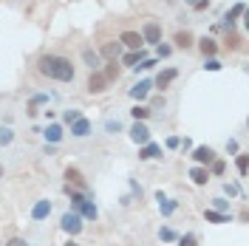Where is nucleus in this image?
Here are the masks:
<instances>
[{"mask_svg":"<svg viewBox=\"0 0 249 246\" xmlns=\"http://www.w3.org/2000/svg\"><path fill=\"white\" fill-rule=\"evenodd\" d=\"M204 9H210V0H198V3H193V12H204Z\"/></svg>","mask_w":249,"mask_h":246,"instance_id":"obj_45","label":"nucleus"},{"mask_svg":"<svg viewBox=\"0 0 249 246\" xmlns=\"http://www.w3.org/2000/svg\"><path fill=\"white\" fill-rule=\"evenodd\" d=\"M184 3H190V6H193V3H198V0H184Z\"/></svg>","mask_w":249,"mask_h":246,"instance_id":"obj_49","label":"nucleus"},{"mask_svg":"<svg viewBox=\"0 0 249 246\" xmlns=\"http://www.w3.org/2000/svg\"><path fill=\"white\" fill-rule=\"evenodd\" d=\"M196 46H198V51L204 54V60L218 54V43L213 40V37H201V40H196Z\"/></svg>","mask_w":249,"mask_h":246,"instance_id":"obj_18","label":"nucleus"},{"mask_svg":"<svg viewBox=\"0 0 249 246\" xmlns=\"http://www.w3.org/2000/svg\"><path fill=\"white\" fill-rule=\"evenodd\" d=\"M77 212H79V218H82V221H96V218H99V210H96V204H93V198L82 201Z\"/></svg>","mask_w":249,"mask_h":246,"instance_id":"obj_16","label":"nucleus"},{"mask_svg":"<svg viewBox=\"0 0 249 246\" xmlns=\"http://www.w3.org/2000/svg\"><path fill=\"white\" fill-rule=\"evenodd\" d=\"M221 190H224V198H235V195H241V187H238V184H230V181L221 187Z\"/></svg>","mask_w":249,"mask_h":246,"instance_id":"obj_38","label":"nucleus"},{"mask_svg":"<svg viewBox=\"0 0 249 246\" xmlns=\"http://www.w3.org/2000/svg\"><path fill=\"white\" fill-rule=\"evenodd\" d=\"M176 210H178V198H161L159 201V212H161V218H170Z\"/></svg>","mask_w":249,"mask_h":246,"instance_id":"obj_24","label":"nucleus"},{"mask_svg":"<svg viewBox=\"0 0 249 246\" xmlns=\"http://www.w3.org/2000/svg\"><path fill=\"white\" fill-rule=\"evenodd\" d=\"M235 167H238V173L247 178V170H249V156L247 153H238L235 156Z\"/></svg>","mask_w":249,"mask_h":246,"instance_id":"obj_30","label":"nucleus"},{"mask_svg":"<svg viewBox=\"0 0 249 246\" xmlns=\"http://www.w3.org/2000/svg\"><path fill=\"white\" fill-rule=\"evenodd\" d=\"M77 119H82V110H77V108L62 110V122H65V124H74Z\"/></svg>","mask_w":249,"mask_h":246,"instance_id":"obj_31","label":"nucleus"},{"mask_svg":"<svg viewBox=\"0 0 249 246\" xmlns=\"http://www.w3.org/2000/svg\"><path fill=\"white\" fill-rule=\"evenodd\" d=\"M6 246H29V244H26L23 238H9V241H6Z\"/></svg>","mask_w":249,"mask_h":246,"instance_id":"obj_46","label":"nucleus"},{"mask_svg":"<svg viewBox=\"0 0 249 246\" xmlns=\"http://www.w3.org/2000/svg\"><path fill=\"white\" fill-rule=\"evenodd\" d=\"M62 246H79V244H77V241H74V238H68V241H65V244H62Z\"/></svg>","mask_w":249,"mask_h":246,"instance_id":"obj_48","label":"nucleus"},{"mask_svg":"<svg viewBox=\"0 0 249 246\" xmlns=\"http://www.w3.org/2000/svg\"><path fill=\"white\" fill-rule=\"evenodd\" d=\"M227 153H232V156L241 153V150H238V139H230V141H227Z\"/></svg>","mask_w":249,"mask_h":246,"instance_id":"obj_42","label":"nucleus"},{"mask_svg":"<svg viewBox=\"0 0 249 246\" xmlns=\"http://www.w3.org/2000/svg\"><path fill=\"white\" fill-rule=\"evenodd\" d=\"M244 15H247V3H235L232 9H230V12L224 15V29H227V31H232L235 20H238V17H244Z\"/></svg>","mask_w":249,"mask_h":246,"instance_id":"obj_14","label":"nucleus"},{"mask_svg":"<svg viewBox=\"0 0 249 246\" xmlns=\"http://www.w3.org/2000/svg\"><path fill=\"white\" fill-rule=\"evenodd\" d=\"M221 68H224V62L218 60V57H207V60H204V71H213V74H215Z\"/></svg>","mask_w":249,"mask_h":246,"instance_id":"obj_33","label":"nucleus"},{"mask_svg":"<svg viewBox=\"0 0 249 246\" xmlns=\"http://www.w3.org/2000/svg\"><path fill=\"white\" fill-rule=\"evenodd\" d=\"M176 238H178V232L173 227H159V241L161 244H176Z\"/></svg>","mask_w":249,"mask_h":246,"instance_id":"obj_27","label":"nucleus"},{"mask_svg":"<svg viewBox=\"0 0 249 246\" xmlns=\"http://www.w3.org/2000/svg\"><path fill=\"white\" fill-rule=\"evenodd\" d=\"M82 62H85L91 71H99V68H102V57H99V51H93V48H82Z\"/></svg>","mask_w":249,"mask_h":246,"instance_id":"obj_17","label":"nucleus"},{"mask_svg":"<svg viewBox=\"0 0 249 246\" xmlns=\"http://www.w3.org/2000/svg\"><path fill=\"white\" fill-rule=\"evenodd\" d=\"M227 48H241V40L235 34H227Z\"/></svg>","mask_w":249,"mask_h":246,"instance_id":"obj_43","label":"nucleus"},{"mask_svg":"<svg viewBox=\"0 0 249 246\" xmlns=\"http://www.w3.org/2000/svg\"><path fill=\"white\" fill-rule=\"evenodd\" d=\"M65 184L79 187V190H88V187H85V178H82V173H79L77 167H65Z\"/></svg>","mask_w":249,"mask_h":246,"instance_id":"obj_20","label":"nucleus"},{"mask_svg":"<svg viewBox=\"0 0 249 246\" xmlns=\"http://www.w3.org/2000/svg\"><path fill=\"white\" fill-rule=\"evenodd\" d=\"M130 116H133V122H147L150 119V108L147 105H133L130 108Z\"/></svg>","mask_w":249,"mask_h":246,"instance_id":"obj_25","label":"nucleus"},{"mask_svg":"<svg viewBox=\"0 0 249 246\" xmlns=\"http://www.w3.org/2000/svg\"><path fill=\"white\" fill-rule=\"evenodd\" d=\"M51 212H54V204L48 198H40V201H34V207H31V221L34 224H43V221L51 218Z\"/></svg>","mask_w":249,"mask_h":246,"instance_id":"obj_4","label":"nucleus"},{"mask_svg":"<svg viewBox=\"0 0 249 246\" xmlns=\"http://www.w3.org/2000/svg\"><path fill=\"white\" fill-rule=\"evenodd\" d=\"M119 130H122V122H119V119H113V116H110L108 122H105V133H108V136H116V133H119Z\"/></svg>","mask_w":249,"mask_h":246,"instance_id":"obj_34","label":"nucleus"},{"mask_svg":"<svg viewBox=\"0 0 249 246\" xmlns=\"http://www.w3.org/2000/svg\"><path fill=\"white\" fill-rule=\"evenodd\" d=\"M156 65V60H142L139 65H136V68H133V71H136V74H139V71H150V68H153Z\"/></svg>","mask_w":249,"mask_h":246,"instance_id":"obj_41","label":"nucleus"},{"mask_svg":"<svg viewBox=\"0 0 249 246\" xmlns=\"http://www.w3.org/2000/svg\"><path fill=\"white\" fill-rule=\"evenodd\" d=\"M37 71L54 82H74L77 79V65L62 54H43L37 60Z\"/></svg>","mask_w":249,"mask_h":246,"instance_id":"obj_1","label":"nucleus"},{"mask_svg":"<svg viewBox=\"0 0 249 246\" xmlns=\"http://www.w3.org/2000/svg\"><path fill=\"white\" fill-rule=\"evenodd\" d=\"M210 210H215V212H224V215H230V212H232V207H230V198H224V195L213 198V207H210Z\"/></svg>","mask_w":249,"mask_h":246,"instance_id":"obj_26","label":"nucleus"},{"mask_svg":"<svg viewBox=\"0 0 249 246\" xmlns=\"http://www.w3.org/2000/svg\"><path fill=\"white\" fill-rule=\"evenodd\" d=\"M29 246H34V244H29Z\"/></svg>","mask_w":249,"mask_h":246,"instance_id":"obj_50","label":"nucleus"},{"mask_svg":"<svg viewBox=\"0 0 249 246\" xmlns=\"http://www.w3.org/2000/svg\"><path fill=\"white\" fill-rule=\"evenodd\" d=\"M161 156H164V150L156 141H147V144L139 147V161H153V158H161Z\"/></svg>","mask_w":249,"mask_h":246,"instance_id":"obj_13","label":"nucleus"},{"mask_svg":"<svg viewBox=\"0 0 249 246\" xmlns=\"http://www.w3.org/2000/svg\"><path fill=\"white\" fill-rule=\"evenodd\" d=\"M119 54H122V46H119V40H113V43H105V46L99 48V57H108V60H119Z\"/></svg>","mask_w":249,"mask_h":246,"instance_id":"obj_22","label":"nucleus"},{"mask_svg":"<svg viewBox=\"0 0 249 246\" xmlns=\"http://www.w3.org/2000/svg\"><path fill=\"white\" fill-rule=\"evenodd\" d=\"M173 43H176V48H181V51H187V48L196 46V37L190 34V31H176V37H173Z\"/></svg>","mask_w":249,"mask_h":246,"instance_id":"obj_19","label":"nucleus"},{"mask_svg":"<svg viewBox=\"0 0 249 246\" xmlns=\"http://www.w3.org/2000/svg\"><path fill=\"white\" fill-rule=\"evenodd\" d=\"M130 198H136V201H142V195H144V190H142V184H136V178H130Z\"/></svg>","mask_w":249,"mask_h":246,"instance_id":"obj_39","label":"nucleus"},{"mask_svg":"<svg viewBox=\"0 0 249 246\" xmlns=\"http://www.w3.org/2000/svg\"><path fill=\"white\" fill-rule=\"evenodd\" d=\"M178 150H181V153H190V150H193V141H190V139H181V141H178Z\"/></svg>","mask_w":249,"mask_h":246,"instance_id":"obj_44","label":"nucleus"},{"mask_svg":"<svg viewBox=\"0 0 249 246\" xmlns=\"http://www.w3.org/2000/svg\"><path fill=\"white\" fill-rule=\"evenodd\" d=\"M187 176H190V181H193L196 187H207V181H210V173H207V167H198V164H193Z\"/></svg>","mask_w":249,"mask_h":246,"instance_id":"obj_15","label":"nucleus"},{"mask_svg":"<svg viewBox=\"0 0 249 246\" xmlns=\"http://www.w3.org/2000/svg\"><path fill=\"white\" fill-rule=\"evenodd\" d=\"M142 60H147V51L144 48H139V51H127V54H122V65H127V68H136Z\"/></svg>","mask_w":249,"mask_h":246,"instance_id":"obj_21","label":"nucleus"},{"mask_svg":"<svg viewBox=\"0 0 249 246\" xmlns=\"http://www.w3.org/2000/svg\"><path fill=\"white\" fill-rule=\"evenodd\" d=\"M68 127H71V136H74V139H88L93 133L91 119H85V116H82V119H77L74 124H68Z\"/></svg>","mask_w":249,"mask_h":246,"instance_id":"obj_12","label":"nucleus"},{"mask_svg":"<svg viewBox=\"0 0 249 246\" xmlns=\"http://www.w3.org/2000/svg\"><path fill=\"white\" fill-rule=\"evenodd\" d=\"M108 79H105V74L102 71H91V77H88V82H85V88H88V93H102L108 91Z\"/></svg>","mask_w":249,"mask_h":246,"instance_id":"obj_10","label":"nucleus"},{"mask_svg":"<svg viewBox=\"0 0 249 246\" xmlns=\"http://www.w3.org/2000/svg\"><path fill=\"white\" fill-rule=\"evenodd\" d=\"M164 105H167V102H164V96H156L147 108H150V113H153V110H164Z\"/></svg>","mask_w":249,"mask_h":246,"instance_id":"obj_40","label":"nucleus"},{"mask_svg":"<svg viewBox=\"0 0 249 246\" xmlns=\"http://www.w3.org/2000/svg\"><path fill=\"white\" fill-rule=\"evenodd\" d=\"M190 156H193V161H196L198 167H210V164L215 161V150H213L210 144H198V147H193Z\"/></svg>","mask_w":249,"mask_h":246,"instance_id":"obj_3","label":"nucleus"},{"mask_svg":"<svg viewBox=\"0 0 249 246\" xmlns=\"http://www.w3.org/2000/svg\"><path fill=\"white\" fill-rule=\"evenodd\" d=\"M224 170H227V161H221V158H215L210 167H207V173L210 176H224Z\"/></svg>","mask_w":249,"mask_h":246,"instance_id":"obj_35","label":"nucleus"},{"mask_svg":"<svg viewBox=\"0 0 249 246\" xmlns=\"http://www.w3.org/2000/svg\"><path fill=\"white\" fill-rule=\"evenodd\" d=\"M12 141H15V130H12L9 124H3V127H0V147H9Z\"/></svg>","mask_w":249,"mask_h":246,"instance_id":"obj_28","label":"nucleus"},{"mask_svg":"<svg viewBox=\"0 0 249 246\" xmlns=\"http://www.w3.org/2000/svg\"><path fill=\"white\" fill-rule=\"evenodd\" d=\"M139 34H142V40L150 43V46H159V43H161V26H159L156 20H147V23L142 26Z\"/></svg>","mask_w":249,"mask_h":246,"instance_id":"obj_6","label":"nucleus"},{"mask_svg":"<svg viewBox=\"0 0 249 246\" xmlns=\"http://www.w3.org/2000/svg\"><path fill=\"white\" fill-rule=\"evenodd\" d=\"M204 221H210V224H232V212L224 215V212H215V210H204Z\"/></svg>","mask_w":249,"mask_h":246,"instance_id":"obj_23","label":"nucleus"},{"mask_svg":"<svg viewBox=\"0 0 249 246\" xmlns=\"http://www.w3.org/2000/svg\"><path fill=\"white\" fill-rule=\"evenodd\" d=\"M40 105H48V93H34L29 99V108H40Z\"/></svg>","mask_w":249,"mask_h":246,"instance_id":"obj_36","label":"nucleus"},{"mask_svg":"<svg viewBox=\"0 0 249 246\" xmlns=\"http://www.w3.org/2000/svg\"><path fill=\"white\" fill-rule=\"evenodd\" d=\"M127 133H130V141H133V144H139V147H142V144H147V141H153V136H150V127H147L144 122H133Z\"/></svg>","mask_w":249,"mask_h":246,"instance_id":"obj_5","label":"nucleus"},{"mask_svg":"<svg viewBox=\"0 0 249 246\" xmlns=\"http://www.w3.org/2000/svg\"><path fill=\"white\" fill-rule=\"evenodd\" d=\"M43 139H46V144H60L62 139H65V127H62L60 122H48V127L43 130Z\"/></svg>","mask_w":249,"mask_h":246,"instance_id":"obj_9","label":"nucleus"},{"mask_svg":"<svg viewBox=\"0 0 249 246\" xmlns=\"http://www.w3.org/2000/svg\"><path fill=\"white\" fill-rule=\"evenodd\" d=\"M60 229L68 235V238H77L79 232L85 229V221L79 218V212H74V210H65L60 215Z\"/></svg>","mask_w":249,"mask_h":246,"instance_id":"obj_2","label":"nucleus"},{"mask_svg":"<svg viewBox=\"0 0 249 246\" xmlns=\"http://www.w3.org/2000/svg\"><path fill=\"white\" fill-rule=\"evenodd\" d=\"M119 46H124L127 51H139V48L144 46V40H142L139 31L127 29V31H122V34H119Z\"/></svg>","mask_w":249,"mask_h":246,"instance_id":"obj_7","label":"nucleus"},{"mask_svg":"<svg viewBox=\"0 0 249 246\" xmlns=\"http://www.w3.org/2000/svg\"><path fill=\"white\" fill-rule=\"evenodd\" d=\"M176 79H178V68H161V71H159V77H156V88H159V91H167V88H170L173 82H176Z\"/></svg>","mask_w":249,"mask_h":246,"instance_id":"obj_8","label":"nucleus"},{"mask_svg":"<svg viewBox=\"0 0 249 246\" xmlns=\"http://www.w3.org/2000/svg\"><path fill=\"white\" fill-rule=\"evenodd\" d=\"M102 74H105V79H108V82L119 79V65H116V60H110V62H108V68H105Z\"/></svg>","mask_w":249,"mask_h":246,"instance_id":"obj_32","label":"nucleus"},{"mask_svg":"<svg viewBox=\"0 0 249 246\" xmlns=\"http://www.w3.org/2000/svg\"><path fill=\"white\" fill-rule=\"evenodd\" d=\"M178 141H181L178 136H170V139H167V147H178Z\"/></svg>","mask_w":249,"mask_h":246,"instance_id":"obj_47","label":"nucleus"},{"mask_svg":"<svg viewBox=\"0 0 249 246\" xmlns=\"http://www.w3.org/2000/svg\"><path fill=\"white\" fill-rule=\"evenodd\" d=\"M150 88H153V82H150V79H139V82H136L133 88H127V96H130V99H133V102L139 105L142 99H147Z\"/></svg>","mask_w":249,"mask_h":246,"instance_id":"obj_11","label":"nucleus"},{"mask_svg":"<svg viewBox=\"0 0 249 246\" xmlns=\"http://www.w3.org/2000/svg\"><path fill=\"white\" fill-rule=\"evenodd\" d=\"M170 54H173V46H167V43H159V46H156V57H159V60H167Z\"/></svg>","mask_w":249,"mask_h":246,"instance_id":"obj_37","label":"nucleus"},{"mask_svg":"<svg viewBox=\"0 0 249 246\" xmlns=\"http://www.w3.org/2000/svg\"><path fill=\"white\" fill-rule=\"evenodd\" d=\"M176 244L178 246H198V235L196 232H184V235L176 238Z\"/></svg>","mask_w":249,"mask_h":246,"instance_id":"obj_29","label":"nucleus"}]
</instances>
